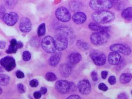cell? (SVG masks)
<instances>
[{"label":"cell","instance_id":"cell-1","mask_svg":"<svg viewBox=\"0 0 132 99\" xmlns=\"http://www.w3.org/2000/svg\"><path fill=\"white\" fill-rule=\"evenodd\" d=\"M92 18L98 24H104L112 21L115 18L113 12L107 10L96 11L92 14Z\"/></svg>","mask_w":132,"mask_h":99},{"label":"cell","instance_id":"cell-2","mask_svg":"<svg viewBox=\"0 0 132 99\" xmlns=\"http://www.w3.org/2000/svg\"><path fill=\"white\" fill-rule=\"evenodd\" d=\"M90 7L96 11L109 9L113 6L112 1L109 0H93L90 2Z\"/></svg>","mask_w":132,"mask_h":99},{"label":"cell","instance_id":"cell-3","mask_svg":"<svg viewBox=\"0 0 132 99\" xmlns=\"http://www.w3.org/2000/svg\"><path fill=\"white\" fill-rule=\"evenodd\" d=\"M110 36L106 32H97L91 35L90 40L95 45H102L107 42Z\"/></svg>","mask_w":132,"mask_h":99},{"label":"cell","instance_id":"cell-4","mask_svg":"<svg viewBox=\"0 0 132 99\" xmlns=\"http://www.w3.org/2000/svg\"><path fill=\"white\" fill-rule=\"evenodd\" d=\"M41 45L43 49L48 53H54L56 50L54 39L51 36L45 37L41 42Z\"/></svg>","mask_w":132,"mask_h":99},{"label":"cell","instance_id":"cell-5","mask_svg":"<svg viewBox=\"0 0 132 99\" xmlns=\"http://www.w3.org/2000/svg\"><path fill=\"white\" fill-rule=\"evenodd\" d=\"M90 57L96 65L102 66L106 62V57L104 53L98 51H93L91 53Z\"/></svg>","mask_w":132,"mask_h":99},{"label":"cell","instance_id":"cell-6","mask_svg":"<svg viewBox=\"0 0 132 99\" xmlns=\"http://www.w3.org/2000/svg\"><path fill=\"white\" fill-rule=\"evenodd\" d=\"M56 18L61 22H67L71 18V15L67 9L61 7L57 9L55 12Z\"/></svg>","mask_w":132,"mask_h":99},{"label":"cell","instance_id":"cell-7","mask_svg":"<svg viewBox=\"0 0 132 99\" xmlns=\"http://www.w3.org/2000/svg\"><path fill=\"white\" fill-rule=\"evenodd\" d=\"M56 49L58 51H64L68 46V41L66 36L58 34L56 36L54 39Z\"/></svg>","mask_w":132,"mask_h":99},{"label":"cell","instance_id":"cell-8","mask_svg":"<svg viewBox=\"0 0 132 99\" xmlns=\"http://www.w3.org/2000/svg\"><path fill=\"white\" fill-rule=\"evenodd\" d=\"M0 64L8 71H11L16 67L15 61L14 58L10 56H6L0 60Z\"/></svg>","mask_w":132,"mask_h":99},{"label":"cell","instance_id":"cell-9","mask_svg":"<svg viewBox=\"0 0 132 99\" xmlns=\"http://www.w3.org/2000/svg\"><path fill=\"white\" fill-rule=\"evenodd\" d=\"M110 49L112 52L118 53H121L125 55H128L131 52V49L129 47L119 43L111 45Z\"/></svg>","mask_w":132,"mask_h":99},{"label":"cell","instance_id":"cell-10","mask_svg":"<svg viewBox=\"0 0 132 99\" xmlns=\"http://www.w3.org/2000/svg\"><path fill=\"white\" fill-rule=\"evenodd\" d=\"M19 19L18 14L14 12H10L4 14L3 20L5 24L10 26L14 25Z\"/></svg>","mask_w":132,"mask_h":99},{"label":"cell","instance_id":"cell-11","mask_svg":"<svg viewBox=\"0 0 132 99\" xmlns=\"http://www.w3.org/2000/svg\"><path fill=\"white\" fill-rule=\"evenodd\" d=\"M78 88L80 93L82 95H87L90 93L91 87L90 82L87 80H82L79 82Z\"/></svg>","mask_w":132,"mask_h":99},{"label":"cell","instance_id":"cell-12","mask_svg":"<svg viewBox=\"0 0 132 99\" xmlns=\"http://www.w3.org/2000/svg\"><path fill=\"white\" fill-rule=\"evenodd\" d=\"M55 88L58 92L62 94H65L69 92L70 84L66 80H58L56 83Z\"/></svg>","mask_w":132,"mask_h":99},{"label":"cell","instance_id":"cell-13","mask_svg":"<svg viewBox=\"0 0 132 99\" xmlns=\"http://www.w3.org/2000/svg\"><path fill=\"white\" fill-rule=\"evenodd\" d=\"M23 46L22 43L20 41H17L15 39H12L10 42V45L6 53L7 54L15 53L18 49L21 48Z\"/></svg>","mask_w":132,"mask_h":99},{"label":"cell","instance_id":"cell-14","mask_svg":"<svg viewBox=\"0 0 132 99\" xmlns=\"http://www.w3.org/2000/svg\"><path fill=\"white\" fill-rule=\"evenodd\" d=\"M19 27L21 31L26 33L31 31L32 27V24L30 20L28 18H23L20 20Z\"/></svg>","mask_w":132,"mask_h":99},{"label":"cell","instance_id":"cell-15","mask_svg":"<svg viewBox=\"0 0 132 99\" xmlns=\"http://www.w3.org/2000/svg\"><path fill=\"white\" fill-rule=\"evenodd\" d=\"M121 56L118 53L111 52L110 53L108 57V60L111 65H117L121 62Z\"/></svg>","mask_w":132,"mask_h":99},{"label":"cell","instance_id":"cell-16","mask_svg":"<svg viewBox=\"0 0 132 99\" xmlns=\"http://www.w3.org/2000/svg\"><path fill=\"white\" fill-rule=\"evenodd\" d=\"M89 28L93 31L97 32H106L109 31L110 27L108 26H102L97 23H90L89 24Z\"/></svg>","mask_w":132,"mask_h":99},{"label":"cell","instance_id":"cell-17","mask_svg":"<svg viewBox=\"0 0 132 99\" xmlns=\"http://www.w3.org/2000/svg\"><path fill=\"white\" fill-rule=\"evenodd\" d=\"M86 15L84 12H76L73 16L72 19L74 22L77 24H82L86 20Z\"/></svg>","mask_w":132,"mask_h":99},{"label":"cell","instance_id":"cell-18","mask_svg":"<svg viewBox=\"0 0 132 99\" xmlns=\"http://www.w3.org/2000/svg\"><path fill=\"white\" fill-rule=\"evenodd\" d=\"M60 73L62 76L68 77L71 72V67L68 64H62L59 67Z\"/></svg>","mask_w":132,"mask_h":99},{"label":"cell","instance_id":"cell-19","mask_svg":"<svg viewBox=\"0 0 132 99\" xmlns=\"http://www.w3.org/2000/svg\"><path fill=\"white\" fill-rule=\"evenodd\" d=\"M61 53H57L53 54L49 59V64L51 66L55 67L57 65L61 57Z\"/></svg>","mask_w":132,"mask_h":99},{"label":"cell","instance_id":"cell-20","mask_svg":"<svg viewBox=\"0 0 132 99\" xmlns=\"http://www.w3.org/2000/svg\"><path fill=\"white\" fill-rule=\"evenodd\" d=\"M81 60V56L78 53H73L69 56V61L72 64L78 63Z\"/></svg>","mask_w":132,"mask_h":99},{"label":"cell","instance_id":"cell-21","mask_svg":"<svg viewBox=\"0 0 132 99\" xmlns=\"http://www.w3.org/2000/svg\"><path fill=\"white\" fill-rule=\"evenodd\" d=\"M122 18L126 20H132V7H129L123 10L121 13Z\"/></svg>","mask_w":132,"mask_h":99},{"label":"cell","instance_id":"cell-22","mask_svg":"<svg viewBox=\"0 0 132 99\" xmlns=\"http://www.w3.org/2000/svg\"><path fill=\"white\" fill-rule=\"evenodd\" d=\"M132 75L130 73H124L122 74L120 77V81L123 84H127L131 80Z\"/></svg>","mask_w":132,"mask_h":99},{"label":"cell","instance_id":"cell-23","mask_svg":"<svg viewBox=\"0 0 132 99\" xmlns=\"http://www.w3.org/2000/svg\"><path fill=\"white\" fill-rule=\"evenodd\" d=\"M10 78L9 76L4 74H0V85L1 86H6L9 84Z\"/></svg>","mask_w":132,"mask_h":99},{"label":"cell","instance_id":"cell-24","mask_svg":"<svg viewBox=\"0 0 132 99\" xmlns=\"http://www.w3.org/2000/svg\"><path fill=\"white\" fill-rule=\"evenodd\" d=\"M46 32L45 25L44 23H42L39 26L38 29V35L39 37L44 36Z\"/></svg>","mask_w":132,"mask_h":99},{"label":"cell","instance_id":"cell-25","mask_svg":"<svg viewBox=\"0 0 132 99\" xmlns=\"http://www.w3.org/2000/svg\"><path fill=\"white\" fill-rule=\"evenodd\" d=\"M45 78L49 81H54L57 79V76L52 72H47L45 75Z\"/></svg>","mask_w":132,"mask_h":99},{"label":"cell","instance_id":"cell-26","mask_svg":"<svg viewBox=\"0 0 132 99\" xmlns=\"http://www.w3.org/2000/svg\"><path fill=\"white\" fill-rule=\"evenodd\" d=\"M22 57L24 61L26 62L29 61L31 58V53L28 51H25L23 53Z\"/></svg>","mask_w":132,"mask_h":99},{"label":"cell","instance_id":"cell-27","mask_svg":"<svg viewBox=\"0 0 132 99\" xmlns=\"http://www.w3.org/2000/svg\"><path fill=\"white\" fill-rule=\"evenodd\" d=\"M77 44L79 47L85 50L88 49L89 46L86 43L82 42L81 41H78Z\"/></svg>","mask_w":132,"mask_h":99},{"label":"cell","instance_id":"cell-28","mask_svg":"<svg viewBox=\"0 0 132 99\" xmlns=\"http://www.w3.org/2000/svg\"><path fill=\"white\" fill-rule=\"evenodd\" d=\"M98 88H99V89H100L101 90L104 91L107 90L108 89L107 86L104 83H101L98 86Z\"/></svg>","mask_w":132,"mask_h":99},{"label":"cell","instance_id":"cell-29","mask_svg":"<svg viewBox=\"0 0 132 99\" xmlns=\"http://www.w3.org/2000/svg\"><path fill=\"white\" fill-rule=\"evenodd\" d=\"M109 82L111 85L115 84L116 82V78L114 76H111L109 77L108 79Z\"/></svg>","mask_w":132,"mask_h":99},{"label":"cell","instance_id":"cell-30","mask_svg":"<svg viewBox=\"0 0 132 99\" xmlns=\"http://www.w3.org/2000/svg\"><path fill=\"white\" fill-rule=\"evenodd\" d=\"M29 84L31 87H36L38 86V82L37 80L33 79L30 82Z\"/></svg>","mask_w":132,"mask_h":99},{"label":"cell","instance_id":"cell-31","mask_svg":"<svg viewBox=\"0 0 132 99\" xmlns=\"http://www.w3.org/2000/svg\"><path fill=\"white\" fill-rule=\"evenodd\" d=\"M70 88H69V92H73L76 90V87L75 84L73 82H69Z\"/></svg>","mask_w":132,"mask_h":99},{"label":"cell","instance_id":"cell-32","mask_svg":"<svg viewBox=\"0 0 132 99\" xmlns=\"http://www.w3.org/2000/svg\"><path fill=\"white\" fill-rule=\"evenodd\" d=\"M18 88L19 91L21 93H25L24 88L22 84H19L18 85Z\"/></svg>","mask_w":132,"mask_h":99},{"label":"cell","instance_id":"cell-33","mask_svg":"<svg viewBox=\"0 0 132 99\" xmlns=\"http://www.w3.org/2000/svg\"><path fill=\"white\" fill-rule=\"evenodd\" d=\"M16 77L18 78H22L24 77V73L20 71H16Z\"/></svg>","mask_w":132,"mask_h":99},{"label":"cell","instance_id":"cell-34","mask_svg":"<svg viewBox=\"0 0 132 99\" xmlns=\"http://www.w3.org/2000/svg\"><path fill=\"white\" fill-rule=\"evenodd\" d=\"M16 1H6V5L8 7H13V6L15 5Z\"/></svg>","mask_w":132,"mask_h":99},{"label":"cell","instance_id":"cell-35","mask_svg":"<svg viewBox=\"0 0 132 99\" xmlns=\"http://www.w3.org/2000/svg\"><path fill=\"white\" fill-rule=\"evenodd\" d=\"M91 77H92V80L94 81H96L98 79L97 73L95 72V71L92 72V73H91Z\"/></svg>","mask_w":132,"mask_h":99},{"label":"cell","instance_id":"cell-36","mask_svg":"<svg viewBox=\"0 0 132 99\" xmlns=\"http://www.w3.org/2000/svg\"><path fill=\"white\" fill-rule=\"evenodd\" d=\"M117 99H128L127 95L125 93H121L118 96Z\"/></svg>","mask_w":132,"mask_h":99},{"label":"cell","instance_id":"cell-37","mask_svg":"<svg viewBox=\"0 0 132 99\" xmlns=\"http://www.w3.org/2000/svg\"><path fill=\"white\" fill-rule=\"evenodd\" d=\"M34 96L36 99H38L40 98L41 96V94L40 92L37 91L34 92Z\"/></svg>","mask_w":132,"mask_h":99},{"label":"cell","instance_id":"cell-38","mask_svg":"<svg viewBox=\"0 0 132 99\" xmlns=\"http://www.w3.org/2000/svg\"><path fill=\"white\" fill-rule=\"evenodd\" d=\"M67 99H81V98L78 95H73L69 96Z\"/></svg>","mask_w":132,"mask_h":99},{"label":"cell","instance_id":"cell-39","mask_svg":"<svg viewBox=\"0 0 132 99\" xmlns=\"http://www.w3.org/2000/svg\"><path fill=\"white\" fill-rule=\"evenodd\" d=\"M107 75H108V72L106 71H103L101 73V76L104 79H105V78H106Z\"/></svg>","mask_w":132,"mask_h":99},{"label":"cell","instance_id":"cell-40","mask_svg":"<svg viewBox=\"0 0 132 99\" xmlns=\"http://www.w3.org/2000/svg\"><path fill=\"white\" fill-rule=\"evenodd\" d=\"M47 92V89L45 87H42L40 88V92L41 94L45 95L46 94Z\"/></svg>","mask_w":132,"mask_h":99},{"label":"cell","instance_id":"cell-41","mask_svg":"<svg viewBox=\"0 0 132 99\" xmlns=\"http://www.w3.org/2000/svg\"><path fill=\"white\" fill-rule=\"evenodd\" d=\"M6 45V43L5 41L0 40V48L4 49Z\"/></svg>","mask_w":132,"mask_h":99},{"label":"cell","instance_id":"cell-42","mask_svg":"<svg viewBox=\"0 0 132 99\" xmlns=\"http://www.w3.org/2000/svg\"><path fill=\"white\" fill-rule=\"evenodd\" d=\"M2 92H3V90H2L1 87H0V95H1V94H2Z\"/></svg>","mask_w":132,"mask_h":99},{"label":"cell","instance_id":"cell-43","mask_svg":"<svg viewBox=\"0 0 132 99\" xmlns=\"http://www.w3.org/2000/svg\"><path fill=\"white\" fill-rule=\"evenodd\" d=\"M131 94H132V91H131Z\"/></svg>","mask_w":132,"mask_h":99}]
</instances>
